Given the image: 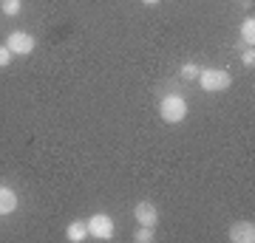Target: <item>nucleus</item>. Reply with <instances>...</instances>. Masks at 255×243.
<instances>
[{"mask_svg":"<svg viewBox=\"0 0 255 243\" xmlns=\"http://www.w3.org/2000/svg\"><path fill=\"white\" fill-rule=\"evenodd\" d=\"M159 116H162L167 125H179V122L187 116V102H184L182 96H176V93L164 96L162 105H159Z\"/></svg>","mask_w":255,"mask_h":243,"instance_id":"f257e3e1","label":"nucleus"},{"mask_svg":"<svg viewBox=\"0 0 255 243\" xmlns=\"http://www.w3.org/2000/svg\"><path fill=\"white\" fill-rule=\"evenodd\" d=\"M199 82H201L204 90H213V93H216V90H227L233 77H230L227 71H221V68H207V71L199 74Z\"/></svg>","mask_w":255,"mask_h":243,"instance_id":"f03ea898","label":"nucleus"},{"mask_svg":"<svg viewBox=\"0 0 255 243\" xmlns=\"http://www.w3.org/2000/svg\"><path fill=\"white\" fill-rule=\"evenodd\" d=\"M88 235L100 238V241H111V238H114V221H111L105 212L91 215V221H88Z\"/></svg>","mask_w":255,"mask_h":243,"instance_id":"7ed1b4c3","label":"nucleus"},{"mask_svg":"<svg viewBox=\"0 0 255 243\" xmlns=\"http://www.w3.org/2000/svg\"><path fill=\"white\" fill-rule=\"evenodd\" d=\"M6 48L11 54H31L34 51V37L26 34V31H11L6 37Z\"/></svg>","mask_w":255,"mask_h":243,"instance_id":"20e7f679","label":"nucleus"},{"mask_svg":"<svg viewBox=\"0 0 255 243\" xmlns=\"http://www.w3.org/2000/svg\"><path fill=\"white\" fill-rule=\"evenodd\" d=\"M230 241L233 243H253L255 241V224L253 221H238L230 226Z\"/></svg>","mask_w":255,"mask_h":243,"instance_id":"39448f33","label":"nucleus"},{"mask_svg":"<svg viewBox=\"0 0 255 243\" xmlns=\"http://www.w3.org/2000/svg\"><path fill=\"white\" fill-rule=\"evenodd\" d=\"M133 215H136L139 226H156L159 224V209H156L150 201H139L136 209H133Z\"/></svg>","mask_w":255,"mask_h":243,"instance_id":"423d86ee","label":"nucleus"},{"mask_svg":"<svg viewBox=\"0 0 255 243\" xmlns=\"http://www.w3.org/2000/svg\"><path fill=\"white\" fill-rule=\"evenodd\" d=\"M17 209V195L9 187H0V215H11Z\"/></svg>","mask_w":255,"mask_h":243,"instance_id":"0eeeda50","label":"nucleus"},{"mask_svg":"<svg viewBox=\"0 0 255 243\" xmlns=\"http://www.w3.org/2000/svg\"><path fill=\"white\" fill-rule=\"evenodd\" d=\"M68 241L71 243H80V241H85L88 238V224H82V221H74L71 226H68Z\"/></svg>","mask_w":255,"mask_h":243,"instance_id":"6e6552de","label":"nucleus"},{"mask_svg":"<svg viewBox=\"0 0 255 243\" xmlns=\"http://www.w3.org/2000/svg\"><path fill=\"white\" fill-rule=\"evenodd\" d=\"M241 37H244V43H250V45L255 43V20L253 17H247L244 23H241Z\"/></svg>","mask_w":255,"mask_h":243,"instance_id":"1a4fd4ad","label":"nucleus"},{"mask_svg":"<svg viewBox=\"0 0 255 243\" xmlns=\"http://www.w3.org/2000/svg\"><path fill=\"white\" fill-rule=\"evenodd\" d=\"M20 9H23V3H20V0H3V14H9V17H17Z\"/></svg>","mask_w":255,"mask_h":243,"instance_id":"9d476101","label":"nucleus"},{"mask_svg":"<svg viewBox=\"0 0 255 243\" xmlns=\"http://www.w3.org/2000/svg\"><path fill=\"white\" fill-rule=\"evenodd\" d=\"M199 74H201V68H199L196 63L182 65V80H199Z\"/></svg>","mask_w":255,"mask_h":243,"instance_id":"9b49d317","label":"nucleus"},{"mask_svg":"<svg viewBox=\"0 0 255 243\" xmlns=\"http://www.w3.org/2000/svg\"><path fill=\"white\" fill-rule=\"evenodd\" d=\"M133 241H136V243H150V241H153V226H142V229L133 235Z\"/></svg>","mask_w":255,"mask_h":243,"instance_id":"f8f14e48","label":"nucleus"},{"mask_svg":"<svg viewBox=\"0 0 255 243\" xmlns=\"http://www.w3.org/2000/svg\"><path fill=\"white\" fill-rule=\"evenodd\" d=\"M9 63H11V51L6 45H0V68H6Z\"/></svg>","mask_w":255,"mask_h":243,"instance_id":"ddd939ff","label":"nucleus"},{"mask_svg":"<svg viewBox=\"0 0 255 243\" xmlns=\"http://www.w3.org/2000/svg\"><path fill=\"white\" fill-rule=\"evenodd\" d=\"M241 60H244V65H250V68H253V65H255V54H253V48H250V51H244V57H241Z\"/></svg>","mask_w":255,"mask_h":243,"instance_id":"4468645a","label":"nucleus"},{"mask_svg":"<svg viewBox=\"0 0 255 243\" xmlns=\"http://www.w3.org/2000/svg\"><path fill=\"white\" fill-rule=\"evenodd\" d=\"M142 3H147V6H156V3H159V0H142Z\"/></svg>","mask_w":255,"mask_h":243,"instance_id":"2eb2a0df","label":"nucleus"}]
</instances>
